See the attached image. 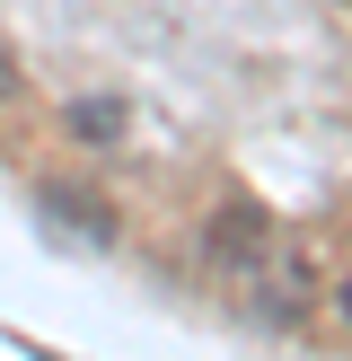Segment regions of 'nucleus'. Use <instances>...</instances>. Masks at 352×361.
<instances>
[{"instance_id":"nucleus-4","label":"nucleus","mask_w":352,"mask_h":361,"mask_svg":"<svg viewBox=\"0 0 352 361\" xmlns=\"http://www.w3.org/2000/svg\"><path fill=\"white\" fill-rule=\"evenodd\" d=\"M9 88H18V71H9V53H0V97H9Z\"/></svg>"},{"instance_id":"nucleus-1","label":"nucleus","mask_w":352,"mask_h":361,"mask_svg":"<svg viewBox=\"0 0 352 361\" xmlns=\"http://www.w3.org/2000/svg\"><path fill=\"white\" fill-rule=\"evenodd\" d=\"M264 238H273V229H264V212H256V203H229L220 221H211V256H220L229 274H246V264L264 256Z\"/></svg>"},{"instance_id":"nucleus-3","label":"nucleus","mask_w":352,"mask_h":361,"mask_svg":"<svg viewBox=\"0 0 352 361\" xmlns=\"http://www.w3.org/2000/svg\"><path fill=\"white\" fill-rule=\"evenodd\" d=\"M70 133H80L88 150H115V141H123V106L115 97H80V106H70Z\"/></svg>"},{"instance_id":"nucleus-2","label":"nucleus","mask_w":352,"mask_h":361,"mask_svg":"<svg viewBox=\"0 0 352 361\" xmlns=\"http://www.w3.org/2000/svg\"><path fill=\"white\" fill-rule=\"evenodd\" d=\"M44 203L62 212V221L80 229V238H115V212H106V203H97L88 185H44Z\"/></svg>"}]
</instances>
